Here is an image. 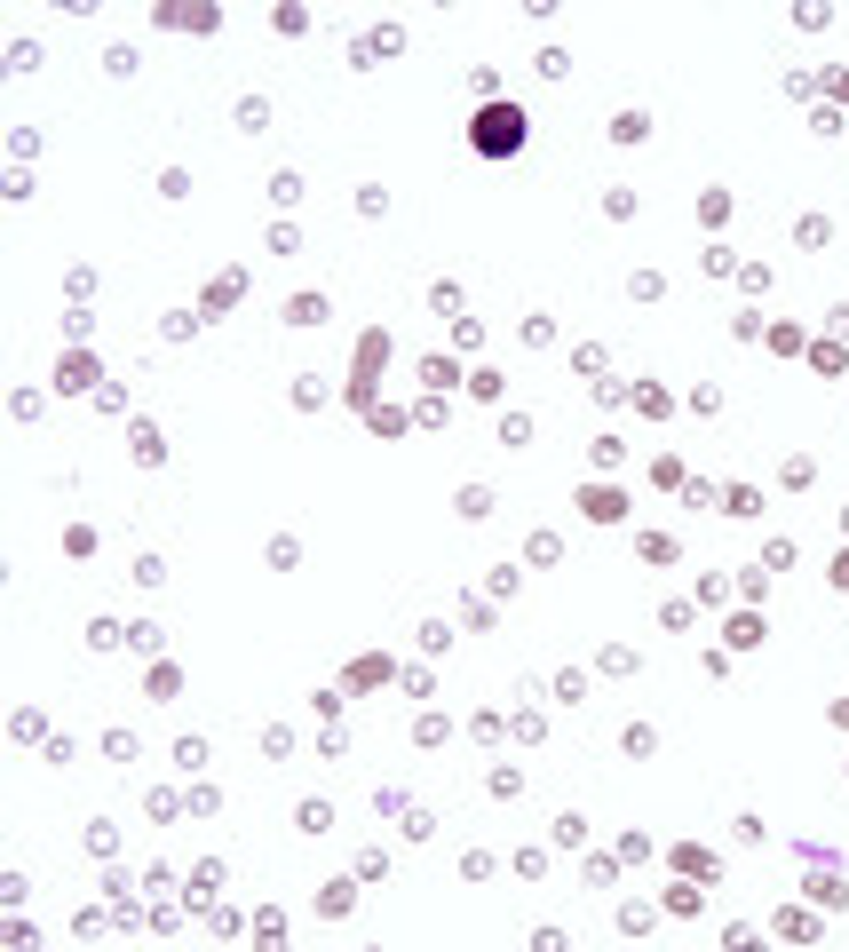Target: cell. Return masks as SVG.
<instances>
[{
	"label": "cell",
	"mask_w": 849,
	"mask_h": 952,
	"mask_svg": "<svg viewBox=\"0 0 849 952\" xmlns=\"http://www.w3.org/2000/svg\"><path fill=\"white\" fill-rule=\"evenodd\" d=\"M501 143H516V112H509V119H501V112L485 119V151H501Z\"/></svg>",
	"instance_id": "cell-1"
}]
</instances>
